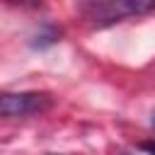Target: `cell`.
<instances>
[{"instance_id": "obj_4", "label": "cell", "mask_w": 155, "mask_h": 155, "mask_svg": "<svg viewBox=\"0 0 155 155\" xmlns=\"http://www.w3.org/2000/svg\"><path fill=\"white\" fill-rule=\"evenodd\" d=\"M153 126H155V116H153Z\"/></svg>"}, {"instance_id": "obj_2", "label": "cell", "mask_w": 155, "mask_h": 155, "mask_svg": "<svg viewBox=\"0 0 155 155\" xmlns=\"http://www.w3.org/2000/svg\"><path fill=\"white\" fill-rule=\"evenodd\" d=\"M51 107V94L46 92H0V116H31Z\"/></svg>"}, {"instance_id": "obj_1", "label": "cell", "mask_w": 155, "mask_h": 155, "mask_svg": "<svg viewBox=\"0 0 155 155\" xmlns=\"http://www.w3.org/2000/svg\"><path fill=\"white\" fill-rule=\"evenodd\" d=\"M78 10L94 24H111L155 10V0H87L80 2Z\"/></svg>"}, {"instance_id": "obj_3", "label": "cell", "mask_w": 155, "mask_h": 155, "mask_svg": "<svg viewBox=\"0 0 155 155\" xmlns=\"http://www.w3.org/2000/svg\"><path fill=\"white\" fill-rule=\"evenodd\" d=\"M140 148H143V150H148L150 155H155V140H148V143H143Z\"/></svg>"}]
</instances>
